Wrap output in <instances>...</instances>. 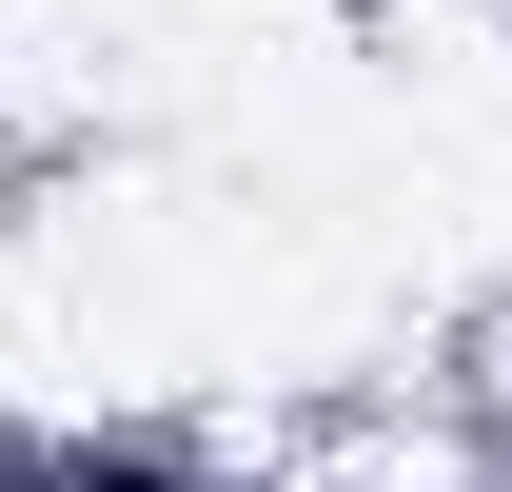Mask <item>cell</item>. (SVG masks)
<instances>
[{"label":"cell","instance_id":"cell-1","mask_svg":"<svg viewBox=\"0 0 512 492\" xmlns=\"http://www.w3.org/2000/svg\"><path fill=\"white\" fill-rule=\"evenodd\" d=\"M79 492H158V473H79Z\"/></svg>","mask_w":512,"mask_h":492}]
</instances>
